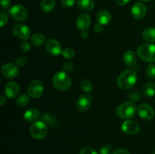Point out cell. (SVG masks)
<instances>
[{
	"instance_id": "1",
	"label": "cell",
	"mask_w": 155,
	"mask_h": 154,
	"mask_svg": "<svg viewBox=\"0 0 155 154\" xmlns=\"http://www.w3.org/2000/svg\"><path fill=\"white\" fill-rule=\"evenodd\" d=\"M137 82V74L135 69H127L123 71L118 76L117 83L120 88L127 90L136 85Z\"/></svg>"
},
{
	"instance_id": "2",
	"label": "cell",
	"mask_w": 155,
	"mask_h": 154,
	"mask_svg": "<svg viewBox=\"0 0 155 154\" xmlns=\"http://www.w3.org/2000/svg\"><path fill=\"white\" fill-rule=\"evenodd\" d=\"M53 85L59 91H67L71 88L72 82L71 77L64 71L56 72L52 79Z\"/></svg>"
},
{
	"instance_id": "3",
	"label": "cell",
	"mask_w": 155,
	"mask_h": 154,
	"mask_svg": "<svg viewBox=\"0 0 155 154\" xmlns=\"http://www.w3.org/2000/svg\"><path fill=\"white\" fill-rule=\"evenodd\" d=\"M137 55L142 60L149 63L155 62V45L154 44H143L137 49Z\"/></svg>"
},
{
	"instance_id": "4",
	"label": "cell",
	"mask_w": 155,
	"mask_h": 154,
	"mask_svg": "<svg viewBox=\"0 0 155 154\" xmlns=\"http://www.w3.org/2000/svg\"><path fill=\"white\" fill-rule=\"evenodd\" d=\"M136 112V106L132 101L125 102L117 108L116 113L120 119H129L135 116Z\"/></svg>"
},
{
	"instance_id": "5",
	"label": "cell",
	"mask_w": 155,
	"mask_h": 154,
	"mask_svg": "<svg viewBox=\"0 0 155 154\" xmlns=\"http://www.w3.org/2000/svg\"><path fill=\"white\" fill-rule=\"evenodd\" d=\"M48 134V127L42 121L33 122L30 128V134L36 140H42L45 138Z\"/></svg>"
},
{
	"instance_id": "6",
	"label": "cell",
	"mask_w": 155,
	"mask_h": 154,
	"mask_svg": "<svg viewBox=\"0 0 155 154\" xmlns=\"http://www.w3.org/2000/svg\"><path fill=\"white\" fill-rule=\"evenodd\" d=\"M9 13L13 19L19 22H23L27 18V9L21 4H16L12 6L10 8Z\"/></svg>"
},
{
	"instance_id": "7",
	"label": "cell",
	"mask_w": 155,
	"mask_h": 154,
	"mask_svg": "<svg viewBox=\"0 0 155 154\" xmlns=\"http://www.w3.org/2000/svg\"><path fill=\"white\" fill-rule=\"evenodd\" d=\"M44 85L40 80H34L28 86V95L32 98H39L43 94Z\"/></svg>"
},
{
	"instance_id": "8",
	"label": "cell",
	"mask_w": 155,
	"mask_h": 154,
	"mask_svg": "<svg viewBox=\"0 0 155 154\" xmlns=\"http://www.w3.org/2000/svg\"><path fill=\"white\" fill-rule=\"evenodd\" d=\"M12 32L16 37L20 39H22V40H27L30 36V28L25 24H16L14 26Z\"/></svg>"
},
{
	"instance_id": "9",
	"label": "cell",
	"mask_w": 155,
	"mask_h": 154,
	"mask_svg": "<svg viewBox=\"0 0 155 154\" xmlns=\"http://www.w3.org/2000/svg\"><path fill=\"white\" fill-rule=\"evenodd\" d=\"M2 74L7 79H15L19 75V69L15 63H5L2 67Z\"/></svg>"
},
{
	"instance_id": "10",
	"label": "cell",
	"mask_w": 155,
	"mask_h": 154,
	"mask_svg": "<svg viewBox=\"0 0 155 154\" xmlns=\"http://www.w3.org/2000/svg\"><path fill=\"white\" fill-rule=\"evenodd\" d=\"M138 113L142 119L151 120L154 116V110L151 105L148 104H142L138 107Z\"/></svg>"
},
{
	"instance_id": "11",
	"label": "cell",
	"mask_w": 155,
	"mask_h": 154,
	"mask_svg": "<svg viewBox=\"0 0 155 154\" xmlns=\"http://www.w3.org/2000/svg\"><path fill=\"white\" fill-rule=\"evenodd\" d=\"M46 51L49 54L52 56H58L62 54L61 45L58 40L54 39H51L46 43Z\"/></svg>"
},
{
	"instance_id": "12",
	"label": "cell",
	"mask_w": 155,
	"mask_h": 154,
	"mask_svg": "<svg viewBox=\"0 0 155 154\" xmlns=\"http://www.w3.org/2000/svg\"><path fill=\"white\" fill-rule=\"evenodd\" d=\"M147 8L143 3L136 2L132 6V16L136 20H141L146 15Z\"/></svg>"
},
{
	"instance_id": "13",
	"label": "cell",
	"mask_w": 155,
	"mask_h": 154,
	"mask_svg": "<svg viewBox=\"0 0 155 154\" xmlns=\"http://www.w3.org/2000/svg\"><path fill=\"white\" fill-rule=\"evenodd\" d=\"M121 130L125 134H136L139 132L140 128H139V125L134 121L126 120L123 122L121 125Z\"/></svg>"
},
{
	"instance_id": "14",
	"label": "cell",
	"mask_w": 155,
	"mask_h": 154,
	"mask_svg": "<svg viewBox=\"0 0 155 154\" xmlns=\"http://www.w3.org/2000/svg\"><path fill=\"white\" fill-rule=\"evenodd\" d=\"M92 98L89 95H81L77 101V107L80 111L85 112L90 107Z\"/></svg>"
},
{
	"instance_id": "15",
	"label": "cell",
	"mask_w": 155,
	"mask_h": 154,
	"mask_svg": "<svg viewBox=\"0 0 155 154\" xmlns=\"http://www.w3.org/2000/svg\"><path fill=\"white\" fill-rule=\"evenodd\" d=\"M91 24V18L87 14H81L77 18L76 21L77 28L80 31H86Z\"/></svg>"
},
{
	"instance_id": "16",
	"label": "cell",
	"mask_w": 155,
	"mask_h": 154,
	"mask_svg": "<svg viewBox=\"0 0 155 154\" xmlns=\"http://www.w3.org/2000/svg\"><path fill=\"white\" fill-rule=\"evenodd\" d=\"M20 92V86L15 82H10L5 86V96L9 98H15L18 95Z\"/></svg>"
},
{
	"instance_id": "17",
	"label": "cell",
	"mask_w": 155,
	"mask_h": 154,
	"mask_svg": "<svg viewBox=\"0 0 155 154\" xmlns=\"http://www.w3.org/2000/svg\"><path fill=\"white\" fill-rule=\"evenodd\" d=\"M123 60L127 66L132 67L136 65L137 62V56L133 51H127L123 55Z\"/></svg>"
},
{
	"instance_id": "18",
	"label": "cell",
	"mask_w": 155,
	"mask_h": 154,
	"mask_svg": "<svg viewBox=\"0 0 155 154\" xmlns=\"http://www.w3.org/2000/svg\"><path fill=\"white\" fill-rule=\"evenodd\" d=\"M40 114L39 111L36 108H31L27 110L24 113V118L28 122H36L39 119Z\"/></svg>"
},
{
	"instance_id": "19",
	"label": "cell",
	"mask_w": 155,
	"mask_h": 154,
	"mask_svg": "<svg viewBox=\"0 0 155 154\" xmlns=\"http://www.w3.org/2000/svg\"><path fill=\"white\" fill-rule=\"evenodd\" d=\"M97 21L101 25H107L110 22L111 14L107 10H101L96 17Z\"/></svg>"
},
{
	"instance_id": "20",
	"label": "cell",
	"mask_w": 155,
	"mask_h": 154,
	"mask_svg": "<svg viewBox=\"0 0 155 154\" xmlns=\"http://www.w3.org/2000/svg\"><path fill=\"white\" fill-rule=\"evenodd\" d=\"M77 6L84 11H90L95 7L93 0H77Z\"/></svg>"
},
{
	"instance_id": "21",
	"label": "cell",
	"mask_w": 155,
	"mask_h": 154,
	"mask_svg": "<svg viewBox=\"0 0 155 154\" xmlns=\"http://www.w3.org/2000/svg\"><path fill=\"white\" fill-rule=\"evenodd\" d=\"M142 37L149 42H155V27H148L142 32Z\"/></svg>"
},
{
	"instance_id": "22",
	"label": "cell",
	"mask_w": 155,
	"mask_h": 154,
	"mask_svg": "<svg viewBox=\"0 0 155 154\" xmlns=\"http://www.w3.org/2000/svg\"><path fill=\"white\" fill-rule=\"evenodd\" d=\"M142 93L145 96L151 98L155 95V83L148 82L142 87Z\"/></svg>"
},
{
	"instance_id": "23",
	"label": "cell",
	"mask_w": 155,
	"mask_h": 154,
	"mask_svg": "<svg viewBox=\"0 0 155 154\" xmlns=\"http://www.w3.org/2000/svg\"><path fill=\"white\" fill-rule=\"evenodd\" d=\"M55 7L54 0H42L40 4V8L44 12H50Z\"/></svg>"
},
{
	"instance_id": "24",
	"label": "cell",
	"mask_w": 155,
	"mask_h": 154,
	"mask_svg": "<svg viewBox=\"0 0 155 154\" xmlns=\"http://www.w3.org/2000/svg\"><path fill=\"white\" fill-rule=\"evenodd\" d=\"M45 36L42 33H35L31 36V42L33 45L40 46L45 42Z\"/></svg>"
},
{
	"instance_id": "25",
	"label": "cell",
	"mask_w": 155,
	"mask_h": 154,
	"mask_svg": "<svg viewBox=\"0 0 155 154\" xmlns=\"http://www.w3.org/2000/svg\"><path fill=\"white\" fill-rule=\"evenodd\" d=\"M29 97H30L29 95H25V94L20 95L18 99H17V105H18L19 107H25V106H27L29 104V101H30Z\"/></svg>"
},
{
	"instance_id": "26",
	"label": "cell",
	"mask_w": 155,
	"mask_h": 154,
	"mask_svg": "<svg viewBox=\"0 0 155 154\" xmlns=\"http://www.w3.org/2000/svg\"><path fill=\"white\" fill-rule=\"evenodd\" d=\"M80 88L83 91L86 93H89L92 90V84L89 80L83 79L80 82Z\"/></svg>"
},
{
	"instance_id": "27",
	"label": "cell",
	"mask_w": 155,
	"mask_h": 154,
	"mask_svg": "<svg viewBox=\"0 0 155 154\" xmlns=\"http://www.w3.org/2000/svg\"><path fill=\"white\" fill-rule=\"evenodd\" d=\"M145 73L147 76L151 79H155V65L149 64L147 66L146 69H145Z\"/></svg>"
},
{
	"instance_id": "28",
	"label": "cell",
	"mask_w": 155,
	"mask_h": 154,
	"mask_svg": "<svg viewBox=\"0 0 155 154\" xmlns=\"http://www.w3.org/2000/svg\"><path fill=\"white\" fill-rule=\"evenodd\" d=\"M62 55L66 59H72L75 56V52L72 48H67L62 51Z\"/></svg>"
},
{
	"instance_id": "29",
	"label": "cell",
	"mask_w": 155,
	"mask_h": 154,
	"mask_svg": "<svg viewBox=\"0 0 155 154\" xmlns=\"http://www.w3.org/2000/svg\"><path fill=\"white\" fill-rule=\"evenodd\" d=\"M80 154H98V152L91 146H86L81 148L80 150Z\"/></svg>"
},
{
	"instance_id": "30",
	"label": "cell",
	"mask_w": 155,
	"mask_h": 154,
	"mask_svg": "<svg viewBox=\"0 0 155 154\" xmlns=\"http://www.w3.org/2000/svg\"><path fill=\"white\" fill-rule=\"evenodd\" d=\"M42 121L43 122H48L49 125H53L54 124V119L48 113H44L42 116Z\"/></svg>"
},
{
	"instance_id": "31",
	"label": "cell",
	"mask_w": 155,
	"mask_h": 154,
	"mask_svg": "<svg viewBox=\"0 0 155 154\" xmlns=\"http://www.w3.org/2000/svg\"><path fill=\"white\" fill-rule=\"evenodd\" d=\"M100 154H110L111 153V146L109 144H104L101 147L99 151Z\"/></svg>"
},
{
	"instance_id": "32",
	"label": "cell",
	"mask_w": 155,
	"mask_h": 154,
	"mask_svg": "<svg viewBox=\"0 0 155 154\" xmlns=\"http://www.w3.org/2000/svg\"><path fill=\"white\" fill-rule=\"evenodd\" d=\"M73 69H74V64H73L71 62H69V61L66 62V63L64 64V66H63V71H64V72L68 73V72H72Z\"/></svg>"
},
{
	"instance_id": "33",
	"label": "cell",
	"mask_w": 155,
	"mask_h": 154,
	"mask_svg": "<svg viewBox=\"0 0 155 154\" xmlns=\"http://www.w3.org/2000/svg\"><path fill=\"white\" fill-rule=\"evenodd\" d=\"M31 47H30V43L27 42V40H24L21 44V49L22 51H24V52H27V51H30Z\"/></svg>"
},
{
	"instance_id": "34",
	"label": "cell",
	"mask_w": 155,
	"mask_h": 154,
	"mask_svg": "<svg viewBox=\"0 0 155 154\" xmlns=\"http://www.w3.org/2000/svg\"><path fill=\"white\" fill-rule=\"evenodd\" d=\"M26 63H27V60H26L25 57L21 56V57H18L16 59V63L15 64L18 66H25Z\"/></svg>"
},
{
	"instance_id": "35",
	"label": "cell",
	"mask_w": 155,
	"mask_h": 154,
	"mask_svg": "<svg viewBox=\"0 0 155 154\" xmlns=\"http://www.w3.org/2000/svg\"><path fill=\"white\" fill-rule=\"evenodd\" d=\"M75 3V0H61V5L65 8H71Z\"/></svg>"
},
{
	"instance_id": "36",
	"label": "cell",
	"mask_w": 155,
	"mask_h": 154,
	"mask_svg": "<svg viewBox=\"0 0 155 154\" xmlns=\"http://www.w3.org/2000/svg\"><path fill=\"white\" fill-rule=\"evenodd\" d=\"M8 16L5 13H1V22H0V27H3L8 23Z\"/></svg>"
},
{
	"instance_id": "37",
	"label": "cell",
	"mask_w": 155,
	"mask_h": 154,
	"mask_svg": "<svg viewBox=\"0 0 155 154\" xmlns=\"http://www.w3.org/2000/svg\"><path fill=\"white\" fill-rule=\"evenodd\" d=\"M12 0H1V7L2 9H7L10 7Z\"/></svg>"
},
{
	"instance_id": "38",
	"label": "cell",
	"mask_w": 155,
	"mask_h": 154,
	"mask_svg": "<svg viewBox=\"0 0 155 154\" xmlns=\"http://www.w3.org/2000/svg\"><path fill=\"white\" fill-rule=\"evenodd\" d=\"M113 154H130V153L127 149H124V148H120V149H116V150L113 152Z\"/></svg>"
},
{
	"instance_id": "39",
	"label": "cell",
	"mask_w": 155,
	"mask_h": 154,
	"mask_svg": "<svg viewBox=\"0 0 155 154\" xmlns=\"http://www.w3.org/2000/svg\"><path fill=\"white\" fill-rule=\"evenodd\" d=\"M93 29H94V31H95V33H100V32L102 31V25L98 23V24H95Z\"/></svg>"
},
{
	"instance_id": "40",
	"label": "cell",
	"mask_w": 155,
	"mask_h": 154,
	"mask_svg": "<svg viewBox=\"0 0 155 154\" xmlns=\"http://www.w3.org/2000/svg\"><path fill=\"white\" fill-rule=\"evenodd\" d=\"M114 1L118 5L124 6V5H126L127 3H129V2H130V0H114Z\"/></svg>"
},
{
	"instance_id": "41",
	"label": "cell",
	"mask_w": 155,
	"mask_h": 154,
	"mask_svg": "<svg viewBox=\"0 0 155 154\" xmlns=\"http://www.w3.org/2000/svg\"><path fill=\"white\" fill-rule=\"evenodd\" d=\"M6 103V97L5 95H2L1 100H0V104L1 106H3Z\"/></svg>"
},
{
	"instance_id": "42",
	"label": "cell",
	"mask_w": 155,
	"mask_h": 154,
	"mask_svg": "<svg viewBox=\"0 0 155 154\" xmlns=\"http://www.w3.org/2000/svg\"><path fill=\"white\" fill-rule=\"evenodd\" d=\"M89 36V33L87 31H82V37L83 38H87Z\"/></svg>"
},
{
	"instance_id": "43",
	"label": "cell",
	"mask_w": 155,
	"mask_h": 154,
	"mask_svg": "<svg viewBox=\"0 0 155 154\" xmlns=\"http://www.w3.org/2000/svg\"><path fill=\"white\" fill-rule=\"evenodd\" d=\"M140 2H150L151 0H139Z\"/></svg>"
},
{
	"instance_id": "44",
	"label": "cell",
	"mask_w": 155,
	"mask_h": 154,
	"mask_svg": "<svg viewBox=\"0 0 155 154\" xmlns=\"http://www.w3.org/2000/svg\"><path fill=\"white\" fill-rule=\"evenodd\" d=\"M154 154H155V152H154Z\"/></svg>"
}]
</instances>
